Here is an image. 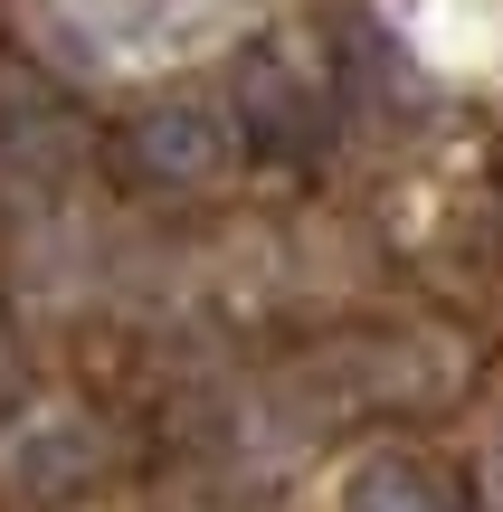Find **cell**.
<instances>
[{
    "instance_id": "6da1fadb",
    "label": "cell",
    "mask_w": 503,
    "mask_h": 512,
    "mask_svg": "<svg viewBox=\"0 0 503 512\" xmlns=\"http://www.w3.org/2000/svg\"><path fill=\"white\" fill-rule=\"evenodd\" d=\"M29 38L48 67L86 76V86H133V76H181L247 38V0H19Z\"/></svg>"
},
{
    "instance_id": "7a4b0ae2",
    "label": "cell",
    "mask_w": 503,
    "mask_h": 512,
    "mask_svg": "<svg viewBox=\"0 0 503 512\" xmlns=\"http://www.w3.org/2000/svg\"><path fill=\"white\" fill-rule=\"evenodd\" d=\"M133 143H143V162H152V171H171V181H200V171H219V162H228L219 114H152Z\"/></svg>"
},
{
    "instance_id": "3957f363",
    "label": "cell",
    "mask_w": 503,
    "mask_h": 512,
    "mask_svg": "<svg viewBox=\"0 0 503 512\" xmlns=\"http://www.w3.org/2000/svg\"><path fill=\"white\" fill-rule=\"evenodd\" d=\"M342 512H447V494H437L428 465H409V456H371V465L352 475V494H342Z\"/></svg>"
}]
</instances>
